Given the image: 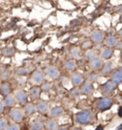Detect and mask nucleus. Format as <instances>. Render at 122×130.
<instances>
[{
  "label": "nucleus",
  "instance_id": "3",
  "mask_svg": "<svg viewBox=\"0 0 122 130\" xmlns=\"http://www.w3.org/2000/svg\"><path fill=\"white\" fill-rule=\"evenodd\" d=\"M117 84H115L113 80H108L106 81L105 83H103L100 87V92H101L103 97H108L111 94L114 92V90L116 89Z\"/></svg>",
  "mask_w": 122,
  "mask_h": 130
},
{
  "label": "nucleus",
  "instance_id": "1",
  "mask_svg": "<svg viewBox=\"0 0 122 130\" xmlns=\"http://www.w3.org/2000/svg\"><path fill=\"white\" fill-rule=\"evenodd\" d=\"M74 121L80 125H90L94 122V113L89 109L81 110L74 114Z\"/></svg>",
  "mask_w": 122,
  "mask_h": 130
},
{
  "label": "nucleus",
  "instance_id": "34",
  "mask_svg": "<svg viewBox=\"0 0 122 130\" xmlns=\"http://www.w3.org/2000/svg\"><path fill=\"white\" fill-rule=\"evenodd\" d=\"M8 125V122L5 119L0 118V130H5Z\"/></svg>",
  "mask_w": 122,
  "mask_h": 130
},
{
  "label": "nucleus",
  "instance_id": "16",
  "mask_svg": "<svg viewBox=\"0 0 122 130\" xmlns=\"http://www.w3.org/2000/svg\"><path fill=\"white\" fill-rule=\"evenodd\" d=\"M24 114L27 116H32L36 112V106L34 105L33 103L31 102H27L24 105Z\"/></svg>",
  "mask_w": 122,
  "mask_h": 130
},
{
  "label": "nucleus",
  "instance_id": "6",
  "mask_svg": "<svg viewBox=\"0 0 122 130\" xmlns=\"http://www.w3.org/2000/svg\"><path fill=\"white\" fill-rule=\"evenodd\" d=\"M46 75L51 78V79H57L60 77V72L54 66H48L46 68Z\"/></svg>",
  "mask_w": 122,
  "mask_h": 130
},
{
  "label": "nucleus",
  "instance_id": "36",
  "mask_svg": "<svg viewBox=\"0 0 122 130\" xmlns=\"http://www.w3.org/2000/svg\"><path fill=\"white\" fill-rule=\"evenodd\" d=\"M4 109H5V106L3 105V103H2V102H0V115L4 112Z\"/></svg>",
  "mask_w": 122,
  "mask_h": 130
},
{
  "label": "nucleus",
  "instance_id": "28",
  "mask_svg": "<svg viewBox=\"0 0 122 130\" xmlns=\"http://www.w3.org/2000/svg\"><path fill=\"white\" fill-rule=\"evenodd\" d=\"M15 74L19 77H26L30 74V70L28 68H18L15 71Z\"/></svg>",
  "mask_w": 122,
  "mask_h": 130
},
{
  "label": "nucleus",
  "instance_id": "39",
  "mask_svg": "<svg viewBox=\"0 0 122 130\" xmlns=\"http://www.w3.org/2000/svg\"><path fill=\"white\" fill-rule=\"evenodd\" d=\"M114 130H122V124H119V125H118Z\"/></svg>",
  "mask_w": 122,
  "mask_h": 130
},
{
  "label": "nucleus",
  "instance_id": "15",
  "mask_svg": "<svg viewBox=\"0 0 122 130\" xmlns=\"http://www.w3.org/2000/svg\"><path fill=\"white\" fill-rule=\"evenodd\" d=\"M41 92H42V91H41V88L39 86H33V87H32V88L30 89L28 96H30L33 100H37V99L40 98Z\"/></svg>",
  "mask_w": 122,
  "mask_h": 130
},
{
  "label": "nucleus",
  "instance_id": "24",
  "mask_svg": "<svg viewBox=\"0 0 122 130\" xmlns=\"http://www.w3.org/2000/svg\"><path fill=\"white\" fill-rule=\"evenodd\" d=\"M14 54H15V49L13 47H7V48L3 49V51H2V55L5 57H12L14 56Z\"/></svg>",
  "mask_w": 122,
  "mask_h": 130
},
{
  "label": "nucleus",
  "instance_id": "37",
  "mask_svg": "<svg viewBox=\"0 0 122 130\" xmlns=\"http://www.w3.org/2000/svg\"><path fill=\"white\" fill-rule=\"evenodd\" d=\"M117 114H118V117H119V118H121L122 117V107L121 106H119V107H118Z\"/></svg>",
  "mask_w": 122,
  "mask_h": 130
},
{
  "label": "nucleus",
  "instance_id": "5",
  "mask_svg": "<svg viewBox=\"0 0 122 130\" xmlns=\"http://www.w3.org/2000/svg\"><path fill=\"white\" fill-rule=\"evenodd\" d=\"M28 94L26 93L23 90H19L15 93V96H14V99L19 104L21 105H25L27 102H28Z\"/></svg>",
  "mask_w": 122,
  "mask_h": 130
},
{
  "label": "nucleus",
  "instance_id": "25",
  "mask_svg": "<svg viewBox=\"0 0 122 130\" xmlns=\"http://www.w3.org/2000/svg\"><path fill=\"white\" fill-rule=\"evenodd\" d=\"M64 67H65L66 70L73 71V70L76 69V62L74 60H67L64 63Z\"/></svg>",
  "mask_w": 122,
  "mask_h": 130
},
{
  "label": "nucleus",
  "instance_id": "32",
  "mask_svg": "<svg viewBox=\"0 0 122 130\" xmlns=\"http://www.w3.org/2000/svg\"><path fill=\"white\" fill-rule=\"evenodd\" d=\"M10 77V71L7 69L1 70V73H0V77L3 78V79H7Z\"/></svg>",
  "mask_w": 122,
  "mask_h": 130
},
{
  "label": "nucleus",
  "instance_id": "22",
  "mask_svg": "<svg viewBox=\"0 0 122 130\" xmlns=\"http://www.w3.org/2000/svg\"><path fill=\"white\" fill-rule=\"evenodd\" d=\"M103 40H104L105 45L108 46V47H115V45L118 43L117 37H115L114 36H109V37H107Z\"/></svg>",
  "mask_w": 122,
  "mask_h": 130
},
{
  "label": "nucleus",
  "instance_id": "17",
  "mask_svg": "<svg viewBox=\"0 0 122 130\" xmlns=\"http://www.w3.org/2000/svg\"><path fill=\"white\" fill-rule=\"evenodd\" d=\"M91 39L93 42L94 43H100L103 41L104 39V35H103V32H100V31H94L93 34H92V36H91Z\"/></svg>",
  "mask_w": 122,
  "mask_h": 130
},
{
  "label": "nucleus",
  "instance_id": "7",
  "mask_svg": "<svg viewBox=\"0 0 122 130\" xmlns=\"http://www.w3.org/2000/svg\"><path fill=\"white\" fill-rule=\"evenodd\" d=\"M104 62H103V59L100 58V57H94L93 59H91L89 62L90 68L94 71H97V70H100L101 67L103 66Z\"/></svg>",
  "mask_w": 122,
  "mask_h": 130
},
{
  "label": "nucleus",
  "instance_id": "12",
  "mask_svg": "<svg viewBox=\"0 0 122 130\" xmlns=\"http://www.w3.org/2000/svg\"><path fill=\"white\" fill-rule=\"evenodd\" d=\"M32 80L35 84H42L45 80L44 74L42 73V72H40V71L33 72V74L32 75Z\"/></svg>",
  "mask_w": 122,
  "mask_h": 130
},
{
  "label": "nucleus",
  "instance_id": "8",
  "mask_svg": "<svg viewBox=\"0 0 122 130\" xmlns=\"http://www.w3.org/2000/svg\"><path fill=\"white\" fill-rule=\"evenodd\" d=\"M49 114L52 119H58L63 116L64 109L61 106H54V107H53V108H51L49 110Z\"/></svg>",
  "mask_w": 122,
  "mask_h": 130
},
{
  "label": "nucleus",
  "instance_id": "23",
  "mask_svg": "<svg viewBox=\"0 0 122 130\" xmlns=\"http://www.w3.org/2000/svg\"><path fill=\"white\" fill-rule=\"evenodd\" d=\"M113 72V64L112 62H107L106 64H103V66L101 67V73L103 75H109Z\"/></svg>",
  "mask_w": 122,
  "mask_h": 130
},
{
  "label": "nucleus",
  "instance_id": "11",
  "mask_svg": "<svg viewBox=\"0 0 122 130\" xmlns=\"http://www.w3.org/2000/svg\"><path fill=\"white\" fill-rule=\"evenodd\" d=\"M79 90H80V94L91 95L94 92V85H93V83H91L89 81H86L84 83H82Z\"/></svg>",
  "mask_w": 122,
  "mask_h": 130
},
{
  "label": "nucleus",
  "instance_id": "26",
  "mask_svg": "<svg viewBox=\"0 0 122 130\" xmlns=\"http://www.w3.org/2000/svg\"><path fill=\"white\" fill-rule=\"evenodd\" d=\"M98 77H99V75H98L96 72H92V73H90L89 75H88L87 79H88L89 82L93 83V82H95V81L98 80Z\"/></svg>",
  "mask_w": 122,
  "mask_h": 130
},
{
  "label": "nucleus",
  "instance_id": "41",
  "mask_svg": "<svg viewBox=\"0 0 122 130\" xmlns=\"http://www.w3.org/2000/svg\"><path fill=\"white\" fill-rule=\"evenodd\" d=\"M72 130H82L81 128H78V127H74L73 129H72Z\"/></svg>",
  "mask_w": 122,
  "mask_h": 130
},
{
  "label": "nucleus",
  "instance_id": "33",
  "mask_svg": "<svg viewBox=\"0 0 122 130\" xmlns=\"http://www.w3.org/2000/svg\"><path fill=\"white\" fill-rule=\"evenodd\" d=\"M41 91H44V92H49L50 90L52 89V84L49 83V82H46V83H43L42 86L40 87Z\"/></svg>",
  "mask_w": 122,
  "mask_h": 130
},
{
  "label": "nucleus",
  "instance_id": "20",
  "mask_svg": "<svg viewBox=\"0 0 122 130\" xmlns=\"http://www.w3.org/2000/svg\"><path fill=\"white\" fill-rule=\"evenodd\" d=\"M100 56H101V58L102 59H105V60H109L110 58L113 57L114 56V50L112 48H105L103 49L101 51V54H100Z\"/></svg>",
  "mask_w": 122,
  "mask_h": 130
},
{
  "label": "nucleus",
  "instance_id": "38",
  "mask_svg": "<svg viewBox=\"0 0 122 130\" xmlns=\"http://www.w3.org/2000/svg\"><path fill=\"white\" fill-rule=\"evenodd\" d=\"M94 130H104V126L101 125V124H100V125H97L96 127H95V129Z\"/></svg>",
  "mask_w": 122,
  "mask_h": 130
},
{
  "label": "nucleus",
  "instance_id": "30",
  "mask_svg": "<svg viewBox=\"0 0 122 130\" xmlns=\"http://www.w3.org/2000/svg\"><path fill=\"white\" fill-rule=\"evenodd\" d=\"M85 57L88 60H91V59H93L94 57H96V53L94 50H88L85 54Z\"/></svg>",
  "mask_w": 122,
  "mask_h": 130
},
{
  "label": "nucleus",
  "instance_id": "2",
  "mask_svg": "<svg viewBox=\"0 0 122 130\" xmlns=\"http://www.w3.org/2000/svg\"><path fill=\"white\" fill-rule=\"evenodd\" d=\"M113 105H114V100L109 96L100 98L95 102V108L97 109L98 112H105L107 110L111 109Z\"/></svg>",
  "mask_w": 122,
  "mask_h": 130
},
{
  "label": "nucleus",
  "instance_id": "14",
  "mask_svg": "<svg viewBox=\"0 0 122 130\" xmlns=\"http://www.w3.org/2000/svg\"><path fill=\"white\" fill-rule=\"evenodd\" d=\"M58 127V123L55 119H49L44 122V128L46 130H56Z\"/></svg>",
  "mask_w": 122,
  "mask_h": 130
},
{
  "label": "nucleus",
  "instance_id": "35",
  "mask_svg": "<svg viewBox=\"0 0 122 130\" xmlns=\"http://www.w3.org/2000/svg\"><path fill=\"white\" fill-rule=\"evenodd\" d=\"M56 130H71V127L69 125H65V126H61V127H57Z\"/></svg>",
  "mask_w": 122,
  "mask_h": 130
},
{
  "label": "nucleus",
  "instance_id": "4",
  "mask_svg": "<svg viewBox=\"0 0 122 130\" xmlns=\"http://www.w3.org/2000/svg\"><path fill=\"white\" fill-rule=\"evenodd\" d=\"M24 111L20 108H12L10 111V118L13 122H21L24 119Z\"/></svg>",
  "mask_w": 122,
  "mask_h": 130
},
{
  "label": "nucleus",
  "instance_id": "19",
  "mask_svg": "<svg viewBox=\"0 0 122 130\" xmlns=\"http://www.w3.org/2000/svg\"><path fill=\"white\" fill-rule=\"evenodd\" d=\"M44 129V122H42V120L37 119L35 121H33L31 125H30V130H43Z\"/></svg>",
  "mask_w": 122,
  "mask_h": 130
},
{
  "label": "nucleus",
  "instance_id": "31",
  "mask_svg": "<svg viewBox=\"0 0 122 130\" xmlns=\"http://www.w3.org/2000/svg\"><path fill=\"white\" fill-rule=\"evenodd\" d=\"M5 130H20V125L14 122V123H11V124H8L6 129Z\"/></svg>",
  "mask_w": 122,
  "mask_h": 130
},
{
  "label": "nucleus",
  "instance_id": "21",
  "mask_svg": "<svg viewBox=\"0 0 122 130\" xmlns=\"http://www.w3.org/2000/svg\"><path fill=\"white\" fill-rule=\"evenodd\" d=\"M12 93V87L11 85L7 83V82H3L1 85H0V94L2 96H8V95H11Z\"/></svg>",
  "mask_w": 122,
  "mask_h": 130
},
{
  "label": "nucleus",
  "instance_id": "40",
  "mask_svg": "<svg viewBox=\"0 0 122 130\" xmlns=\"http://www.w3.org/2000/svg\"><path fill=\"white\" fill-rule=\"evenodd\" d=\"M86 46H91V43H90V42H88V43L83 44V48H86Z\"/></svg>",
  "mask_w": 122,
  "mask_h": 130
},
{
  "label": "nucleus",
  "instance_id": "10",
  "mask_svg": "<svg viewBox=\"0 0 122 130\" xmlns=\"http://www.w3.org/2000/svg\"><path fill=\"white\" fill-rule=\"evenodd\" d=\"M71 81H72V84L73 85V87H78L83 83L84 77L80 73H73L71 76Z\"/></svg>",
  "mask_w": 122,
  "mask_h": 130
},
{
  "label": "nucleus",
  "instance_id": "29",
  "mask_svg": "<svg viewBox=\"0 0 122 130\" xmlns=\"http://www.w3.org/2000/svg\"><path fill=\"white\" fill-rule=\"evenodd\" d=\"M70 97L73 98V99H77L79 96H80V90L78 89L77 87H74L73 89H72L70 91Z\"/></svg>",
  "mask_w": 122,
  "mask_h": 130
},
{
  "label": "nucleus",
  "instance_id": "18",
  "mask_svg": "<svg viewBox=\"0 0 122 130\" xmlns=\"http://www.w3.org/2000/svg\"><path fill=\"white\" fill-rule=\"evenodd\" d=\"M15 102L16 101H15V99H14L13 96L8 95V96H5L4 97L2 103H3V105L5 107H13L14 104H15Z\"/></svg>",
  "mask_w": 122,
  "mask_h": 130
},
{
  "label": "nucleus",
  "instance_id": "27",
  "mask_svg": "<svg viewBox=\"0 0 122 130\" xmlns=\"http://www.w3.org/2000/svg\"><path fill=\"white\" fill-rule=\"evenodd\" d=\"M71 56L73 59H79L81 57V54H80V50L78 48H73L71 50Z\"/></svg>",
  "mask_w": 122,
  "mask_h": 130
},
{
  "label": "nucleus",
  "instance_id": "13",
  "mask_svg": "<svg viewBox=\"0 0 122 130\" xmlns=\"http://www.w3.org/2000/svg\"><path fill=\"white\" fill-rule=\"evenodd\" d=\"M115 84H120L122 81V69L121 68H116V69L112 72V79Z\"/></svg>",
  "mask_w": 122,
  "mask_h": 130
},
{
  "label": "nucleus",
  "instance_id": "9",
  "mask_svg": "<svg viewBox=\"0 0 122 130\" xmlns=\"http://www.w3.org/2000/svg\"><path fill=\"white\" fill-rule=\"evenodd\" d=\"M35 106H36V112H39L42 115H46V114L49 113L50 105L47 102L40 101V102H38V103Z\"/></svg>",
  "mask_w": 122,
  "mask_h": 130
}]
</instances>
